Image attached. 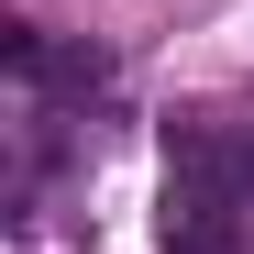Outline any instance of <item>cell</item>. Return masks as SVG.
I'll return each instance as SVG.
<instances>
[{"label": "cell", "instance_id": "1", "mask_svg": "<svg viewBox=\"0 0 254 254\" xmlns=\"http://www.w3.org/2000/svg\"><path fill=\"white\" fill-rule=\"evenodd\" d=\"M11 66H22V77H45L56 100H100V77H111L89 45H45V33H11Z\"/></svg>", "mask_w": 254, "mask_h": 254}]
</instances>
